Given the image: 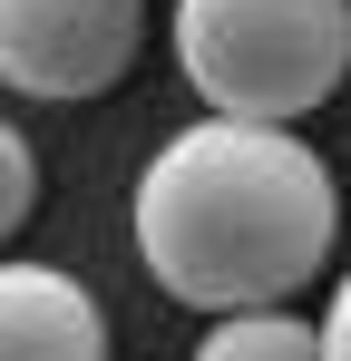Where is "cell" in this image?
Listing matches in <instances>:
<instances>
[{
    "mask_svg": "<svg viewBox=\"0 0 351 361\" xmlns=\"http://www.w3.org/2000/svg\"><path fill=\"white\" fill-rule=\"evenodd\" d=\"M137 264L185 312H273L292 302L342 244V185L292 127L195 118L137 176Z\"/></svg>",
    "mask_w": 351,
    "mask_h": 361,
    "instance_id": "6da1fadb",
    "label": "cell"
},
{
    "mask_svg": "<svg viewBox=\"0 0 351 361\" xmlns=\"http://www.w3.org/2000/svg\"><path fill=\"white\" fill-rule=\"evenodd\" d=\"M176 68L205 118L292 127L351 78V0H176Z\"/></svg>",
    "mask_w": 351,
    "mask_h": 361,
    "instance_id": "7a4b0ae2",
    "label": "cell"
},
{
    "mask_svg": "<svg viewBox=\"0 0 351 361\" xmlns=\"http://www.w3.org/2000/svg\"><path fill=\"white\" fill-rule=\"evenodd\" d=\"M147 49V0H0V78L20 98H108Z\"/></svg>",
    "mask_w": 351,
    "mask_h": 361,
    "instance_id": "3957f363",
    "label": "cell"
},
{
    "mask_svg": "<svg viewBox=\"0 0 351 361\" xmlns=\"http://www.w3.org/2000/svg\"><path fill=\"white\" fill-rule=\"evenodd\" d=\"M0 361H108V312L58 264H0Z\"/></svg>",
    "mask_w": 351,
    "mask_h": 361,
    "instance_id": "277c9868",
    "label": "cell"
},
{
    "mask_svg": "<svg viewBox=\"0 0 351 361\" xmlns=\"http://www.w3.org/2000/svg\"><path fill=\"white\" fill-rule=\"evenodd\" d=\"M195 361H322V322H302V312H234L215 322Z\"/></svg>",
    "mask_w": 351,
    "mask_h": 361,
    "instance_id": "5b68a950",
    "label": "cell"
},
{
    "mask_svg": "<svg viewBox=\"0 0 351 361\" xmlns=\"http://www.w3.org/2000/svg\"><path fill=\"white\" fill-rule=\"evenodd\" d=\"M30 205H39V157H30V137L0 118V235H20L30 225Z\"/></svg>",
    "mask_w": 351,
    "mask_h": 361,
    "instance_id": "8992f818",
    "label": "cell"
},
{
    "mask_svg": "<svg viewBox=\"0 0 351 361\" xmlns=\"http://www.w3.org/2000/svg\"><path fill=\"white\" fill-rule=\"evenodd\" d=\"M322 361H351V274L332 283V312H322Z\"/></svg>",
    "mask_w": 351,
    "mask_h": 361,
    "instance_id": "52a82bcc",
    "label": "cell"
}]
</instances>
